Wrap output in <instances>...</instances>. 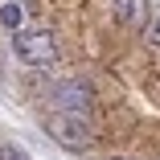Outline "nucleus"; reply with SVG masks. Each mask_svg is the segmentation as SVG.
<instances>
[{
  "label": "nucleus",
  "mask_w": 160,
  "mask_h": 160,
  "mask_svg": "<svg viewBox=\"0 0 160 160\" xmlns=\"http://www.w3.org/2000/svg\"><path fill=\"white\" fill-rule=\"evenodd\" d=\"M12 49H17V58L25 62V66H33V70H45V66H53L58 62V41H53V33L49 29H12Z\"/></svg>",
  "instance_id": "f03ea898"
},
{
  "label": "nucleus",
  "mask_w": 160,
  "mask_h": 160,
  "mask_svg": "<svg viewBox=\"0 0 160 160\" xmlns=\"http://www.w3.org/2000/svg\"><path fill=\"white\" fill-rule=\"evenodd\" d=\"M45 136L66 148V152H86L94 144V127H90V115H74V111H53L45 119Z\"/></svg>",
  "instance_id": "f257e3e1"
},
{
  "label": "nucleus",
  "mask_w": 160,
  "mask_h": 160,
  "mask_svg": "<svg viewBox=\"0 0 160 160\" xmlns=\"http://www.w3.org/2000/svg\"><path fill=\"white\" fill-rule=\"evenodd\" d=\"M21 21H25L21 4H17V0H4V4H0V25H4V29H21Z\"/></svg>",
  "instance_id": "39448f33"
},
{
  "label": "nucleus",
  "mask_w": 160,
  "mask_h": 160,
  "mask_svg": "<svg viewBox=\"0 0 160 160\" xmlns=\"http://www.w3.org/2000/svg\"><path fill=\"white\" fill-rule=\"evenodd\" d=\"M107 160H127V156H107Z\"/></svg>",
  "instance_id": "6e6552de"
},
{
  "label": "nucleus",
  "mask_w": 160,
  "mask_h": 160,
  "mask_svg": "<svg viewBox=\"0 0 160 160\" xmlns=\"http://www.w3.org/2000/svg\"><path fill=\"white\" fill-rule=\"evenodd\" d=\"M148 41H152V45H160V12H156V17H152V25H148Z\"/></svg>",
  "instance_id": "0eeeda50"
},
{
  "label": "nucleus",
  "mask_w": 160,
  "mask_h": 160,
  "mask_svg": "<svg viewBox=\"0 0 160 160\" xmlns=\"http://www.w3.org/2000/svg\"><path fill=\"white\" fill-rule=\"evenodd\" d=\"M111 12L119 25H140L148 12V0H111Z\"/></svg>",
  "instance_id": "20e7f679"
},
{
  "label": "nucleus",
  "mask_w": 160,
  "mask_h": 160,
  "mask_svg": "<svg viewBox=\"0 0 160 160\" xmlns=\"http://www.w3.org/2000/svg\"><path fill=\"white\" fill-rule=\"evenodd\" d=\"M53 103H58L62 111L90 115V107H94V90H90V82H82V78H66V82L53 86Z\"/></svg>",
  "instance_id": "7ed1b4c3"
},
{
  "label": "nucleus",
  "mask_w": 160,
  "mask_h": 160,
  "mask_svg": "<svg viewBox=\"0 0 160 160\" xmlns=\"http://www.w3.org/2000/svg\"><path fill=\"white\" fill-rule=\"evenodd\" d=\"M0 160H29V152H21L17 144H4L0 148Z\"/></svg>",
  "instance_id": "423d86ee"
}]
</instances>
